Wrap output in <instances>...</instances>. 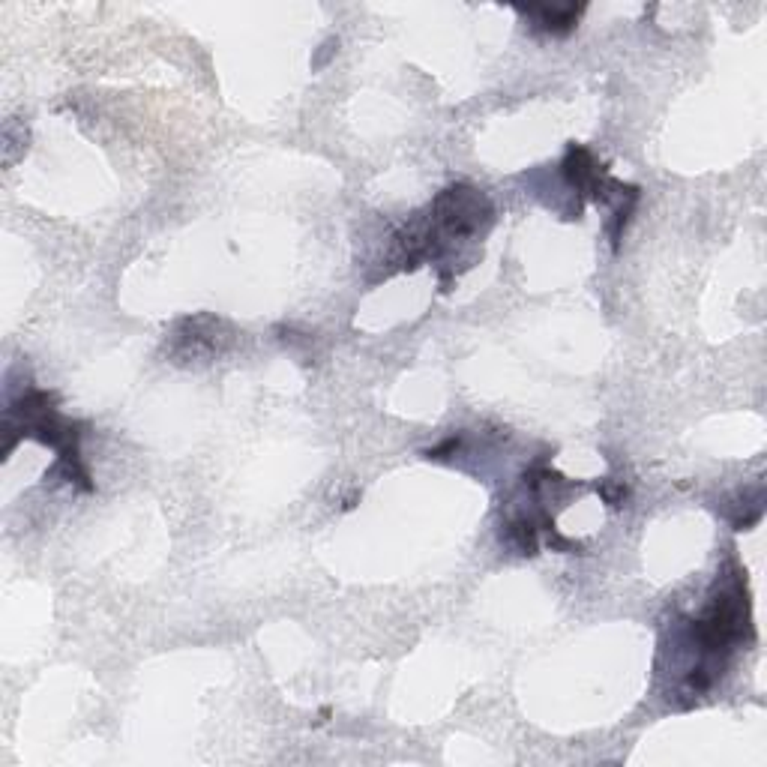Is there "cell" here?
Returning a JSON list of instances; mask_svg holds the SVG:
<instances>
[{
    "instance_id": "6da1fadb",
    "label": "cell",
    "mask_w": 767,
    "mask_h": 767,
    "mask_svg": "<svg viewBox=\"0 0 767 767\" xmlns=\"http://www.w3.org/2000/svg\"><path fill=\"white\" fill-rule=\"evenodd\" d=\"M519 12H528V18H534L537 30L564 36L576 27V21L582 15V6H528V9H519Z\"/></svg>"
}]
</instances>
